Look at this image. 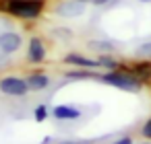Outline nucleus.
I'll return each mask as SVG.
<instances>
[{"instance_id":"nucleus-1","label":"nucleus","mask_w":151,"mask_h":144,"mask_svg":"<svg viewBox=\"0 0 151 144\" xmlns=\"http://www.w3.org/2000/svg\"><path fill=\"white\" fill-rule=\"evenodd\" d=\"M46 13V0H0V15L19 21H37Z\"/></svg>"},{"instance_id":"nucleus-2","label":"nucleus","mask_w":151,"mask_h":144,"mask_svg":"<svg viewBox=\"0 0 151 144\" xmlns=\"http://www.w3.org/2000/svg\"><path fill=\"white\" fill-rule=\"evenodd\" d=\"M99 82H104V84H108V87H114V89H120V91H124V93H141V89L145 87V84L128 70V66H122V68L110 70V72H101Z\"/></svg>"},{"instance_id":"nucleus-3","label":"nucleus","mask_w":151,"mask_h":144,"mask_svg":"<svg viewBox=\"0 0 151 144\" xmlns=\"http://www.w3.org/2000/svg\"><path fill=\"white\" fill-rule=\"evenodd\" d=\"M31 91H29V84L25 80V76L21 74H4V76H0V95H4V97H11V99H23L27 97Z\"/></svg>"},{"instance_id":"nucleus-4","label":"nucleus","mask_w":151,"mask_h":144,"mask_svg":"<svg viewBox=\"0 0 151 144\" xmlns=\"http://www.w3.org/2000/svg\"><path fill=\"white\" fill-rule=\"evenodd\" d=\"M25 58L31 66H42L48 58V45H46V39L42 35H31L29 41H27V52H25Z\"/></svg>"},{"instance_id":"nucleus-5","label":"nucleus","mask_w":151,"mask_h":144,"mask_svg":"<svg viewBox=\"0 0 151 144\" xmlns=\"http://www.w3.org/2000/svg\"><path fill=\"white\" fill-rule=\"evenodd\" d=\"M52 13L58 19H81L87 13V4H83L81 0H60Z\"/></svg>"},{"instance_id":"nucleus-6","label":"nucleus","mask_w":151,"mask_h":144,"mask_svg":"<svg viewBox=\"0 0 151 144\" xmlns=\"http://www.w3.org/2000/svg\"><path fill=\"white\" fill-rule=\"evenodd\" d=\"M25 39L19 31L15 29H6L0 33V54H4V56H15L17 52H21Z\"/></svg>"},{"instance_id":"nucleus-7","label":"nucleus","mask_w":151,"mask_h":144,"mask_svg":"<svg viewBox=\"0 0 151 144\" xmlns=\"http://www.w3.org/2000/svg\"><path fill=\"white\" fill-rule=\"evenodd\" d=\"M25 80L29 84V91L31 93H40V91H46L52 87V76L46 72V70H29L25 74Z\"/></svg>"},{"instance_id":"nucleus-8","label":"nucleus","mask_w":151,"mask_h":144,"mask_svg":"<svg viewBox=\"0 0 151 144\" xmlns=\"http://www.w3.org/2000/svg\"><path fill=\"white\" fill-rule=\"evenodd\" d=\"M62 64H66V66H70V68H89V70H99L97 58H89V56L79 54V52H68V54L62 58Z\"/></svg>"},{"instance_id":"nucleus-9","label":"nucleus","mask_w":151,"mask_h":144,"mask_svg":"<svg viewBox=\"0 0 151 144\" xmlns=\"http://www.w3.org/2000/svg\"><path fill=\"white\" fill-rule=\"evenodd\" d=\"M83 115L79 105H70V103H58L52 107V117L58 121H75Z\"/></svg>"},{"instance_id":"nucleus-10","label":"nucleus","mask_w":151,"mask_h":144,"mask_svg":"<svg viewBox=\"0 0 151 144\" xmlns=\"http://www.w3.org/2000/svg\"><path fill=\"white\" fill-rule=\"evenodd\" d=\"M68 82H79V80H99L101 72L99 70H89V68H70L62 74Z\"/></svg>"},{"instance_id":"nucleus-11","label":"nucleus","mask_w":151,"mask_h":144,"mask_svg":"<svg viewBox=\"0 0 151 144\" xmlns=\"http://www.w3.org/2000/svg\"><path fill=\"white\" fill-rule=\"evenodd\" d=\"M128 70H130V72H132L143 84H149V82H151V62H147V60H139V62L130 64Z\"/></svg>"},{"instance_id":"nucleus-12","label":"nucleus","mask_w":151,"mask_h":144,"mask_svg":"<svg viewBox=\"0 0 151 144\" xmlns=\"http://www.w3.org/2000/svg\"><path fill=\"white\" fill-rule=\"evenodd\" d=\"M97 64H99V70H101V72L118 70V68H122V66H124V64L114 56V54H99V56H97Z\"/></svg>"},{"instance_id":"nucleus-13","label":"nucleus","mask_w":151,"mask_h":144,"mask_svg":"<svg viewBox=\"0 0 151 144\" xmlns=\"http://www.w3.org/2000/svg\"><path fill=\"white\" fill-rule=\"evenodd\" d=\"M87 48L97 52V56L99 54H114L116 52V43L110 41V39H91V41H87Z\"/></svg>"},{"instance_id":"nucleus-14","label":"nucleus","mask_w":151,"mask_h":144,"mask_svg":"<svg viewBox=\"0 0 151 144\" xmlns=\"http://www.w3.org/2000/svg\"><path fill=\"white\" fill-rule=\"evenodd\" d=\"M132 56H134V58H139V60H147V62H151V39H147V41L139 43V45L134 48Z\"/></svg>"},{"instance_id":"nucleus-15","label":"nucleus","mask_w":151,"mask_h":144,"mask_svg":"<svg viewBox=\"0 0 151 144\" xmlns=\"http://www.w3.org/2000/svg\"><path fill=\"white\" fill-rule=\"evenodd\" d=\"M50 115H52V107H50V105H46V103H40V105H35V109H33V119H35L37 123L46 121Z\"/></svg>"},{"instance_id":"nucleus-16","label":"nucleus","mask_w":151,"mask_h":144,"mask_svg":"<svg viewBox=\"0 0 151 144\" xmlns=\"http://www.w3.org/2000/svg\"><path fill=\"white\" fill-rule=\"evenodd\" d=\"M56 144H95V140H87V138H64V140H58Z\"/></svg>"},{"instance_id":"nucleus-17","label":"nucleus","mask_w":151,"mask_h":144,"mask_svg":"<svg viewBox=\"0 0 151 144\" xmlns=\"http://www.w3.org/2000/svg\"><path fill=\"white\" fill-rule=\"evenodd\" d=\"M141 136H143L145 140H151V117H147L145 123L141 126Z\"/></svg>"},{"instance_id":"nucleus-18","label":"nucleus","mask_w":151,"mask_h":144,"mask_svg":"<svg viewBox=\"0 0 151 144\" xmlns=\"http://www.w3.org/2000/svg\"><path fill=\"white\" fill-rule=\"evenodd\" d=\"M81 2L87 6H108L112 0H81Z\"/></svg>"},{"instance_id":"nucleus-19","label":"nucleus","mask_w":151,"mask_h":144,"mask_svg":"<svg viewBox=\"0 0 151 144\" xmlns=\"http://www.w3.org/2000/svg\"><path fill=\"white\" fill-rule=\"evenodd\" d=\"M11 56H4V54H0V70H4V68H9L11 66V60H9Z\"/></svg>"},{"instance_id":"nucleus-20","label":"nucleus","mask_w":151,"mask_h":144,"mask_svg":"<svg viewBox=\"0 0 151 144\" xmlns=\"http://www.w3.org/2000/svg\"><path fill=\"white\" fill-rule=\"evenodd\" d=\"M112 144H134V142H132L130 136H120V138H116Z\"/></svg>"},{"instance_id":"nucleus-21","label":"nucleus","mask_w":151,"mask_h":144,"mask_svg":"<svg viewBox=\"0 0 151 144\" xmlns=\"http://www.w3.org/2000/svg\"><path fill=\"white\" fill-rule=\"evenodd\" d=\"M137 2H143V4H151V0H137Z\"/></svg>"},{"instance_id":"nucleus-22","label":"nucleus","mask_w":151,"mask_h":144,"mask_svg":"<svg viewBox=\"0 0 151 144\" xmlns=\"http://www.w3.org/2000/svg\"><path fill=\"white\" fill-rule=\"evenodd\" d=\"M139 144H151V140H147V142H139Z\"/></svg>"}]
</instances>
